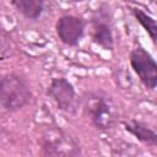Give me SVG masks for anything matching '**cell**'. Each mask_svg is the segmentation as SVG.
I'll list each match as a JSON object with an SVG mask.
<instances>
[{
  "instance_id": "obj_3",
  "label": "cell",
  "mask_w": 157,
  "mask_h": 157,
  "mask_svg": "<svg viewBox=\"0 0 157 157\" xmlns=\"http://www.w3.org/2000/svg\"><path fill=\"white\" fill-rule=\"evenodd\" d=\"M42 156H80L81 147L78 144L59 126L47 128L39 140Z\"/></svg>"
},
{
  "instance_id": "obj_2",
  "label": "cell",
  "mask_w": 157,
  "mask_h": 157,
  "mask_svg": "<svg viewBox=\"0 0 157 157\" xmlns=\"http://www.w3.org/2000/svg\"><path fill=\"white\" fill-rule=\"evenodd\" d=\"M32 99V91L27 81L17 74L10 72L0 78V108L17 112Z\"/></svg>"
},
{
  "instance_id": "obj_10",
  "label": "cell",
  "mask_w": 157,
  "mask_h": 157,
  "mask_svg": "<svg viewBox=\"0 0 157 157\" xmlns=\"http://www.w3.org/2000/svg\"><path fill=\"white\" fill-rule=\"evenodd\" d=\"M131 13L134 15L135 20L142 26V28L148 33V36L152 39L153 44H156V39H157V25H156V20L152 16H150L148 13H146L144 10L137 9V7H131Z\"/></svg>"
},
{
  "instance_id": "obj_7",
  "label": "cell",
  "mask_w": 157,
  "mask_h": 157,
  "mask_svg": "<svg viewBox=\"0 0 157 157\" xmlns=\"http://www.w3.org/2000/svg\"><path fill=\"white\" fill-rule=\"evenodd\" d=\"M92 25V40L104 50L114 49V36L112 28L110 15L107 9L99 7L91 20Z\"/></svg>"
},
{
  "instance_id": "obj_8",
  "label": "cell",
  "mask_w": 157,
  "mask_h": 157,
  "mask_svg": "<svg viewBox=\"0 0 157 157\" xmlns=\"http://www.w3.org/2000/svg\"><path fill=\"white\" fill-rule=\"evenodd\" d=\"M124 129L131 134L135 139H137L140 142L155 147L157 145V134L155 129L150 128L147 124L139 121V120H128L124 121Z\"/></svg>"
},
{
  "instance_id": "obj_9",
  "label": "cell",
  "mask_w": 157,
  "mask_h": 157,
  "mask_svg": "<svg viewBox=\"0 0 157 157\" xmlns=\"http://www.w3.org/2000/svg\"><path fill=\"white\" fill-rule=\"evenodd\" d=\"M15 10L27 20H38L44 11V0H11Z\"/></svg>"
},
{
  "instance_id": "obj_1",
  "label": "cell",
  "mask_w": 157,
  "mask_h": 157,
  "mask_svg": "<svg viewBox=\"0 0 157 157\" xmlns=\"http://www.w3.org/2000/svg\"><path fill=\"white\" fill-rule=\"evenodd\" d=\"M83 113L93 126L101 131H108L118 123V108L110 96L103 91H90L82 97Z\"/></svg>"
},
{
  "instance_id": "obj_5",
  "label": "cell",
  "mask_w": 157,
  "mask_h": 157,
  "mask_svg": "<svg viewBox=\"0 0 157 157\" xmlns=\"http://www.w3.org/2000/svg\"><path fill=\"white\" fill-rule=\"evenodd\" d=\"M48 96L55 102L58 109L67 114H75L78 99L72 83L65 77H54L47 90Z\"/></svg>"
},
{
  "instance_id": "obj_11",
  "label": "cell",
  "mask_w": 157,
  "mask_h": 157,
  "mask_svg": "<svg viewBox=\"0 0 157 157\" xmlns=\"http://www.w3.org/2000/svg\"><path fill=\"white\" fill-rule=\"evenodd\" d=\"M11 42L7 34L2 31H0V58H5L10 54Z\"/></svg>"
},
{
  "instance_id": "obj_4",
  "label": "cell",
  "mask_w": 157,
  "mask_h": 157,
  "mask_svg": "<svg viewBox=\"0 0 157 157\" xmlns=\"http://www.w3.org/2000/svg\"><path fill=\"white\" fill-rule=\"evenodd\" d=\"M129 60L139 80L145 87L153 91L157 86V65L153 56L139 44L130 52Z\"/></svg>"
},
{
  "instance_id": "obj_6",
  "label": "cell",
  "mask_w": 157,
  "mask_h": 157,
  "mask_svg": "<svg viewBox=\"0 0 157 157\" xmlns=\"http://www.w3.org/2000/svg\"><path fill=\"white\" fill-rule=\"evenodd\" d=\"M86 22L83 18L74 15H64L58 18L55 23V32L61 43L69 47L80 44L85 34Z\"/></svg>"
}]
</instances>
